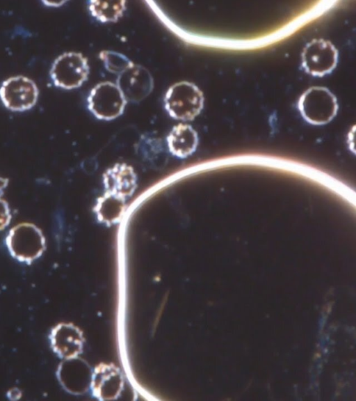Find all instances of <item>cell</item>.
<instances>
[{"mask_svg":"<svg viewBox=\"0 0 356 401\" xmlns=\"http://www.w3.org/2000/svg\"><path fill=\"white\" fill-rule=\"evenodd\" d=\"M204 96L194 84L180 81L172 85L164 97V107L168 114L180 120H191L202 111Z\"/></svg>","mask_w":356,"mask_h":401,"instance_id":"cell-2","label":"cell"},{"mask_svg":"<svg viewBox=\"0 0 356 401\" xmlns=\"http://www.w3.org/2000/svg\"><path fill=\"white\" fill-rule=\"evenodd\" d=\"M12 218L10 207L8 203L0 198V231L6 228Z\"/></svg>","mask_w":356,"mask_h":401,"instance_id":"cell-18","label":"cell"},{"mask_svg":"<svg viewBox=\"0 0 356 401\" xmlns=\"http://www.w3.org/2000/svg\"><path fill=\"white\" fill-rule=\"evenodd\" d=\"M125 1H90L88 4L91 15L101 22H115L126 10Z\"/></svg>","mask_w":356,"mask_h":401,"instance_id":"cell-15","label":"cell"},{"mask_svg":"<svg viewBox=\"0 0 356 401\" xmlns=\"http://www.w3.org/2000/svg\"><path fill=\"white\" fill-rule=\"evenodd\" d=\"M167 146L170 153L179 158L191 155L198 144L196 131L189 125L179 123L174 126L167 136Z\"/></svg>","mask_w":356,"mask_h":401,"instance_id":"cell-13","label":"cell"},{"mask_svg":"<svg viewBox=\"0 0 356 401\" xmlns=\"http://www.w3.org/2000/svg\"><path fill=\"white\" fill-rule=\"evenodd\" d=\"M89 74L88 59L79 52H67L52 62L49 77L54 86L72 90L80 87Z\"/></svg>","mask_w":356,"mask_h":401,"instance_id":"cell-3","label":"cell"},{"mask_svg":"<svg viewBox=\"0 0 356 401\" xmlns=\"http://www.w3.org/2000/svg\"><path fill=\"white\" fill-rule=\"evenodd\" d=\"M91 376L88 364L79 356L63 359L56 370L62 387L73 395L83 394L90 388Z\"/></svg>","mask_w":356,"mask_h":401,"instance_id":"cell-8","label":"cell"},{"mask_svg":"<svg viewBox=\"0 0 356 401\" xmlns=\"http://www.w3.org/2000/svg\"><path fill=\"white\" fill-rule=\"evenodd\" d=\"M298 109L306 121L319 125L333 119L338 110V104L336 97L327 88L313 86L300 97Z\"/></svg>","mask_w":356,"mask_h":401,"instance_id":"cell-5","label":"cell"},{"mask_svg":"<svg viewBox=\"0 0 356 401\" xmlns=\"http://www.w3.org/2000/svg\"><path fill=\"white\" fill-rule=\"evenodd\" d=\"M9 180L6 178L0 176V198L3 195L5 189L8 185Z\"/></svg>","mask_w":356,"mask_h":401,"instance_id":"cell-21","label":"cell"},{"mask_svg":"<svg viewBox=\"0 0 356 401\" xmlns=\"http://www.w3.org/2000/svg\"><path fill=\"white\" fill-rule=\"evenodd\" d=\"M106 69L111 73L120 74L134 63L126 56L111 50H102L99 54Z\"/></svg>","mask_w":356,"mask_h":401,"instance_id":"cell-16","label":"cell"},{"mask_svg":"<svg viewBox=\"0 0 356 401\" xmlns=\"http://www.w3.org/2000/svg\"><path fill=\"white\" fill-rule=\"evenodd\" d=\"M103 183L105 192L126 199L136 187V175L131 166L124 163L116 164L104 173Z\"/></svg>","mask_w":356,"mask_h":401,"instance_id":"cell-12","label":"cell"},{"mask_svg":"<svg viewBox=\"0 0 356 401\" xmlns=\"http://www.w3.org/2000/svg\"><path fill=\"white\" fill-rule=\"evenodd\" d=\"M116 84L127 102H139L151 93L153 79L146 68L134 64L118 74Z\"/></svg>","mask_w":356,"mask_h":401,"instance_id":"cell-9","label":"cell"},{"mask_svg":"<svg viewBox=\"0 0 356 401\" xmlns=\"http://www.w3.org/2000/svg\"><path fill=\"white\" fill-rule=\"evenodd\" d=\"M42 3L43 5H44L47 7L57 8V7H60V6H63L65 3H66V1H55L42 0Z\"/></svg>","mask_w":356,"mask_h":401,"instance_id":"cell-20","label":"cell"},{"mask_svg":"<svg viewBox=\"0 0 356 401\" xmlns=\"http://www.w3.org/2000/svg\"><path fill=\"white\" fill-rule=\"evenodd\" d=\"M87 102L88 109L97 118L110 120L123 113L127 100L116 84L104 81L90 91Z\"/></svg>","mask_w":356,"mask_h":401,"instance_id":"cell-6","label":"cell"},{"mask_svg":"<svg viewBox=\"0 0 356 401\" xmlns=\"http://www.w3.org/2000/svg\"><path fill=\"white\" fill-rule=\"evenodd\" d=\"M123 387L122 374L114 365L101 363L92 371L90 388L97 399H115L120 395Z\"/></svg>","mask_w":356,"mask_h":401,"instance_id":"cell-11","label":"cell"},{"mask_svg":"<svg viewBox=\"0 0 356 401\" xmlns=\"http://www.w3.org/2000/svg\"><path fill=\"white\" fill-rule=\"evenodd\" d=\"M6 245L13 258L31 265L44 251L46 241L42 232L35 225L21 223L9 230Z\"/></svg>","mask_w":356,"mask_h":401,"instance_id":"cell-1","label":"cell"},{"mask_svg":"<svg viewBox=\"0 0 356 401\" xmlns=\"http://www.w3.org/2000/svg\"><path fill=\"white\" fill-rule=\"evenodd\" d=\"M49 338L51 349L63 359L77 357L82 352V331L72 323L58 324L51 329Z\"/></svg>","mask_w":356,"mask_h":401,"instance_id":"cell-10","label":"cell"},{"mask_svg":"<svg viewBox=\"0 0 356 401\" xmlns=\"http://www.w3.org/2000/svg\"><path fill=\"white\" fill-rule=\"evenodd\" d=\"M338 52L328 40L314 39L303 49L302 64L305 71L322 77L331 72L337 65Z\"/></svg>","mask_w":356,"mask_h":401,"instance_id":"cell-7","label":"cell"},{"mask_svg":"<svg viewBox=\"0 0 356 401\" xmlns=\"http://www.w3.org/2000/svg\"><path fill=\"white\" fill-rule=\"evenodd\" d=\"M125 209V199L105 192L99 197L93 208L99 221L111 226L117 223Z\"/></svg>","mask_w":356,"mask_h":401,"instance_id":"cell-14","label":"cell"},{"mask_svg":"<svg viewBox=\"0 0 356 401\" xmlns=\"http://www.w3.org/2000/svg\"><path fill=\"white\" fill-rule=\"evenodd\" d=\"M139 150L143 157L147 160L154 161L156 158V155H161L163 148L157 139L146 138L141 141Z\"/></svg>","mask_w":356,"mask_h":401,"instance_id":"cell-17","label":"cell"},{"mask_svg":"<svg viewBox=\"0 0 356 401\" xmlns=\"http://www.w3.org/2000/svg\"><path fill=\"white\" fill-rule=\"evenodd\" d=\"M6 395L10 400H18L22 397V392L19 388L15 387L8 390Z\"/></svg>","mask_w":356,"mask_h":401,"instance_id":"cell-19","label":"cell"},{"mask_svg":"<svg viewBox=\"0 0 356 401\" xmlns=\"http://www.w3.org/2000/svg\"><path fill=\"white\" fill-rule=\"evenodd\" d=\"M39 88L37 84L25 75H13L0 85V100L3 107L13 112L31 110L38 102Z\"/></svg>","mask_w":356,"mask_h":401,"instance_id":"cell-4","label":"cell"}]
</instances>
